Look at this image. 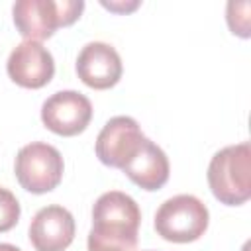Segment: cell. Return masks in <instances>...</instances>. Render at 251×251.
<instances>
[{"mask_svg":"<svg viewBox=\"0 0 251 251\" xmlns=\"http://www.w3.org/2000/svg\"><path fill=\"white\" fill-rule=\"evenodd\" d=\"M139 224L141 210L129 194L120 190L104 192L92 206L88 251H133Z\"/></svg>","mask_w":251,"mask_h":251,"instance_id":"6da1fadb","label":"cell"},{"mask_svg":"<svg viewBox=\"0 0 251 251\" xmlns=\"http://www.w3.org/2000/svg\"><path fill=\"white\" fill-rule=\"evenodd\" d=\"M212 194L227 206H239L251 196V145L241 141L220 149L208 165Z\"/></svg>","mask_w":251,"mask_h":251,"instance_id":"7a4b0ae2","label":"cell"},{"mask_svg":"<svg viewBox=\"0 0 251 251\" xmlns=\"http://www.w3.org/2000/svg\"><path fill=\"white\" fill-rule=\"evenodd\" d=\"M82 8V0H18L12 6V16L20 35L39 41L51 37L57 27L76 22Z\"/></svg>","mask_w":251,"mask_h":251,"instance_id":"3957f363","label":"cell"},{"mask_svg":"<svg viewBox=\"0 0 251 251\" xmlns=\"http://www.w3.org/2000/svg\"><path fill=\"white\" fill-rule=\"evenodd\" d=\"M208 208L192 194H176L165 200L155 214L157 233L173 243H190L204 235L208 227Z\"/></svg>","mask_w":251,"mask_h":251,"instance_id":"277c9868","label":"cell"},{"mask_svg":"<svg viewBox=\"0 0 251 251\" xmlns=\"http://www.w3.org/2000/svg\"><path fill=\"white\" fill-rule=\"evenodd\" d=\"M63 157L57 147L43 143V141H31L24 145L14 163L16 178L27 192L43 194L53 190L61 178H63Z\"/></svg>","mask_w":251,"mask_h":251,"instance_id":"5b68a950","label":"cell"},{"mask_svg":"<svg viewBox=\"0 0 251 251\" xmlns=\"http://www.w3.org/2000/svg\"><path fill=\"white\" fill-rule=\"evenodd\" d=\"M145 135L129 116L110 118L96 137V157L114 169H124L143 145Z\"/></svg>","mask_w":251,"mask_h":251,"instance_id":"8992f818","label":"cell"},{"mask_svg":"<svg viewBox=\"0 0 251 251\" xmlns=\"http://www.w3.org/2000/svg\"><path fill=\"white\" fill-rule=\"evenodd\" d=\"M92 120L90 100L76 90H59L41 106V122L57 135H76L86 129Z\"/></svg>","mask_w":251,"mask_h":251,"instance_id":"52a82bcc","label":"cell"},{"mask_svg":"<svg viewBox=\"0 0 251 251\" xmlns=\"http://www.w3.org/2000/svg\"><path fill=\"white\" fill-rule=\"evenodd\" d=\"M8 76L24 88H41L55 75V61L39 41H22L16 45L6 63Z\"/></svg>","mask_w":251,"mask_h":251,"instance_id":"ba28073f","label":"cell"},{"mask_svg":"<svg viewBox=\"0 0 251 251\" xmlns=\"http://www.w3.org/2000/svg\"><path fill=\"white\" fill-rule=\"evenodd\" d=\"M122 59L120 53L104 41L86 43L76 59V75L78 78L96 90H106L118 84L122 78Z\"/></svg>","mask_w":251,"mask_h":251,"instance_id":"9c48e42d","label":"cell"},{"mask_svg":"<svg viewBox=\"0 0 251 251\" xmlns=\"http://www.w3.org/2000/svg\"><path fill=\"white\" fill-rule=\"evenodd\" d=\"M73 239L75 218L59 204L41 208L29 224V241L35 251H65Z\"/></svg>","mask_w":251,"mask_h":251,"instance_id":"30bf717a","label":"cell"},{"mask_svg":"<svg viewBox=\"0 0 251 251\" xmlns=\"http://www.w3.org/2000/svg\"><path fill=\"white\" fill-rule=\"evenodd\" d=\"M122 171L129 176L131 182H135L143 190H159L169 180L171 165L165 151L145 137L139 151Z\"/></svg>","mask_w":251,"mask_h":251,"instance_id":"8fae6325","label":"cell"},{"mask_svg":"<svg viewBox=\"0 0 251 251\" xmlns=\"http://www.w3.org/2000/svg\"><path fill=\"white\" fill-rule=\"evenodd\" d=\"M20 220V202L4 186H0V231L12 229Z\"/></svg>","mask_w":251,"mask_h":251,"instance_id":"7c38bea8","label":"cell"},{"mask_svg":"<svg viewBox=\"0 0 251 251\" xmlns=\"http://www.w3.org/2000/svg\"><path fill=\"white\" fill-rule=\"evenodd\" d=\"M227 24L233 33L241 37H249V2H229Z\"/></svg>","mask_w":251,"mask_h":251,"instance_id":"4fadbf2b","label":"cell"},{"mask_svg":"<svg viewBox=\"0 0 251 251\" xmlns=\"http://www.w3.org/2000/svg\"><path fill=\"white\" fill-rule=\"evenodd\" d=\"M102 6L104 8H110L112 12H129V10H135L139 6V2L137 0L135 2H129V4L127 2L126 4L124 2H102Z\"/></svg>","mask_w":251,"mask_h":251,"instance_id":"5bb4252c","label":"cell"},{"mask_svg":"<svg viewBox=\"0 0 251 251\" xmlns=\"http://www.w3.org/2000/svg\"><path fill=\"white\" fill-rule=\"evenodd\" d=\"M0 251H22V249H18L12 243H0Z\"/></svg>","mask_w":251,"mask_h":251,"instance_id":"9a60e30c","label":"cell"}]
</instances>
